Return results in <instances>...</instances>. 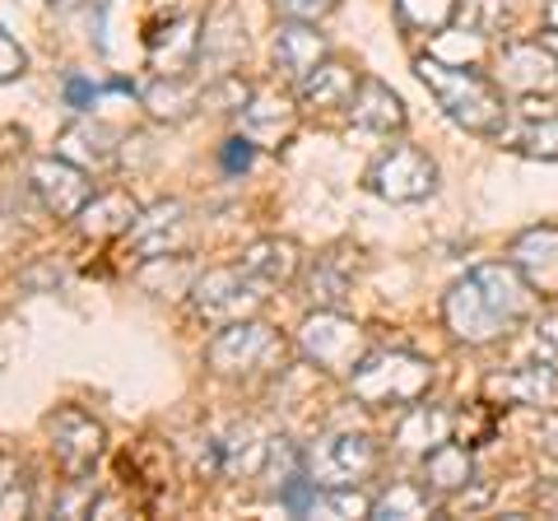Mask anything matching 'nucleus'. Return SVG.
I'll return each instance as SVG.
<instances>
[{"mask_svg":"<svg viewBox=\"0 0 558 521\" xmlns=\"http://www.w3.org/2000/svg\"><path fill=\"white\" fill-rule=\"evenodd\" d=\"M535 307V289L521 280L512 260H484L465 270L442 299V322L461 344L508 340Z\"/></svg>","mask_w":558,"mask_h":521,"instance_id":"f257e3e1","label":"nucleus"},{"mask_svg":"<svg viewBox=\"0 0 558 521\" xmlns=\"http://www.w3.org/2000/svg\"><path fill=\"white\" fill-rule=\"evenodd\" d=\"M414 75L428 84V94L438 98L447 121H457L461 131L480 135V141H494V135L508 131V98H502V84L488 80L484 71L451 65L442 57H418Z\"/></svg>","mask_w":558,"mask_h":521,"instance_id":"f03ea898","label":"nucleus"},{"mask_svg":"<svg viewBox=\"0 0 558 521\" xmlns=\"http://www.w3.org/2000/svg\"><path fill=\"white\" fill-rule=\"evenodd\" d=\"M284 359H289V344L284 336L266 322H229L219 326V336L205 344V363L209 373L223 377V381H260V377H275L284 373Z\"/></svg>","mask_w":558,"mask_h":521,"instance_id":"7ed1b4c3","label":"nucleus"},{"mask_svg":"<svg viewBox=\"0 0 558 521\" xmlns=\"http://www.w3.org/2000/svg\"><path fill=\"white\" fill-rule=\"evenodd\" d=\"M428 387H433V363L410 350H368L359 368L349 373V391L373 410L414 405L428 396Z\"/></svg>","mask_w":558,"mask_h":521,"instance_id":"20e7f679","label":"nucleus"},{"mask_svg":"<svg viewBox=\"0 0 558 521\" xmlns=\"http://www.w3.org/2000/svg\"><path fill=\"white\" fill-rule=\"evenodd\" d=\"M299 350L312 368H322L330 377H349L373 344L363 336V326L354 317H344L340 307H312L307 322L299 326Z\"/></svg>","mask_w":558,"mask_h":521,"instance_id":"39448f33","label":"nucleus"},{"mask_svg":"<svg viewBox=\"0 0 558 521\" xmlns=\"http://www.w3.org/2000/svg\"><path fill=\"white\" fill-rule=\"evenodd\" d=\"M377 465H381V447L368 433H322L303 451V471L322 489H359L363 480L377 475Z\"/></svg>","mask_w":558,"mask_h":521,"instance_id":"423d86ee","label":"nucleus"},{"mask_svg":"<svg viewBox=\"0 0 558 521\" xmlns=\"http://www.w3.org/2000/svg\"><path fill=\"white\" fill-rule=\"evenodd\" d=\"M270 299V289L252 280L247 270L238 266H215L191 280V303H196V312L209 322V326H229V322H247L260 312V303Z\"/></svg>","mask_w":558,"mask_h":521,"instance_id":"0eeeda50","label":"nucleus"},{"mask_svg":"<svg viewBox=\"0 0 558 521\" xmlns=\"http://www.w3.org/2000/svg\"><path fill=\"white\" fill-rule=\"evenodd\" d=\"M47 443L61 471L70 480H84V475H94V465L108 451V428L94 414H84L80 405H61L47 414Z\"/></svg>","mask_w":558,"mask_h":521,"instance_id":"6e6552de","label":"nucleus"},{"mask_svg":"<svg viewBox=\"0 0 558 521\" xmlns=\"http://www.w3.org/2000/svg\"><path fill=\"white\" fill-rule=\"evenodd\" d=\"M368 191L391 205H414V201H428L438 191V163L428 159L418 145H391L381 159L368 168Z\"/></svg>","mask_w":558,"mask_h":521,"instance_id":"1a4fd4ad","label":"nucleus"},{"mask_svg":"<svg viewBox=\"0 0 558 521\" xmlns=\"http://www.w3.org/2000/svg\"><path fill=\"white\" fill-rule=\"evenodd\" d=\"M126 247L140 260H168L191 247V219L182 201H154L126 229Z\"/></svg>","mask_w":558,"mask_h":521,"instance_id":"9d476101","label":"nucleus"},{"mask_svg":"<svg viewBox=\"0 0 558 521\" xmlns=\"http://www.w3.org/2000/svg\"><path fill=\"white\" fill-rule=\"evenodd\" d=\"M28 186L33 196L43 201L47 215L57 219H75L84 205L94 201V182H89V168L61 159V154H47V159H33L28 168Z\"/></svg>","mask_w":558,"mask_h":521,"instance_id":"9b49d317","label":"nucleus"},{"mask_svg":"<svg viewBox=\"0 0 558 521\" xmlns=\"http://www.w3.org/2000/svg\"><path fill=\"white\" fill-rule=\"evenodd\" d=\"M498 84L526 98H549L558 94V51L545 38L508 43L498 51Z\"/></svg>","mask_w":558,"mask_h":521,"instance_id":"f8f14e48","label":"nucleus"},{"mask_svg":"<svg viewBox=\"0 0 558 521\" xmlns=\"http://www.w3.org/2000/svg\"><path fill=\"white\" fill-rule=\"evenodd\" d=\"M512 266L521 270V280L535 289V299H558V229L554 223H535L512 238Z\"/></svg>","mask_w":558,"mask_h":521,"instance_id":"ddd939ff","label":"nucleus"},{"mask_svg":"<svg viewBox=\"0 0 558 521\" xmlns=\"http://www.w3.org/2000/svg\"><path fill=\"white\" fill-rule=\"evenodd\" d=\"M484 391H488V401L545 414V410H558V368H549V363H521V368L494 373Z\"/></svg>","mask_w":558,"mask_h":521,"instance_id":"4468645a","label":"nucleus"},{"mask_svg":"<svg viewBox=\"0 0 558 521\" xmlns=\"http://www.w3.org/2000/svg\"><path fill=\"white\" fill-rule=\"evenodd\" d=\"M242 57H247V28H242V14L233 5H219L215 14L201 20V61L209 71V80L233 75Z\"/></svg>","mask_w":558,"mask_h":521,"instance_id":"2eb2a0df","label":"nucleus"},{"mask_svg":"<svg viewBox=\"0 0 558 521\" xmlns=\"http://www.w3.org/2000/svg\"><path fill=\"white\" fill-rule=\"evenodd\" d=\"M270 51H275V71L299 84L307 71H317L326 61V33L312 20H279Z\"/></svg>","mask_w":558,"mask_h":521,"instance_id":"dca6fc26","label":"nucleus"},{"mask_svg":"<svg viewBox=\"0 0 558 521\" xmlns=\"http://www.w3.org/2000/svg\"><path fill=\"white\" fill-rule=\"evenodd\" d=\"M238 126L247 141L256 145H266V149H279L293 135V126H299V108L284 98V94H252L247 102H242V112H238Z\"/></svg>","mask_w":558,"mask_h":521,"instance_id":"f3484780","label":"nucleus"},{"mask_svg":"<svg viewBox=\"0 0 558 521\" xmlns=\"http://www.w3.org/2000/svg\"><path fill=\"white\" fill-rule=\"evenodd\" d=\"M57 154L70 159V163H80V168H89V172H108L121 149H117V131L112 126L80 117L57 135Z\"/></svg>","mask_w":558,"mask_h":521,"instance_id":"a211bd4d","label":"nucleus"},{"mask_svg":"<svg viewBox=\"0 0 558 521\" xmlns=\"http://www.w3.org/2000/svg\"><path fill=\"white\" fill-rule=\"evenodd\" d=\"M359 71L349 61H336V57H326L317 71H307L299 80V98H303V108L312 112H336V108H349L359 94Z\"/></svg>","mask_w":558,"mask_h":521,"instance_id":"6ab92c4d","label":"nucleus"},{"mask_svg":"<svg viewBox=\"0 0 558 521\" xmlns=\"http://www.w3.org/2000/svg\"><path fill=\"white\" fill-rule=\"evenodd\" d=\"M149 61L159 75H186L191 65L201 61V20H191V14H182V20H172L168 28H159L149 38Z\"/></svg>","mask_w":558,"mask_h":521,"instance_id":"aec40b11","label":"nucleus"},{"mask_svg":"<svg viewBox=\"0 0 558 521\" xmlns=\"http://www.w3.org/2000/svg\"><path fill=\"white\" fill-rule=\"evenodd\" d=\"M238 266L247 270L252 280L266 284V289H279V284H289L293 275H299L303 252H299V242H293V238H260V242H252V247L238 256Z\"/></svg>","mask_w":558,"mask_h":521,"instance_id":"412c9836","label":"nucleus"},{"mask_svg":"<svg viewBox=\"0 0 558 521\" xmlns=\"http://www.w3.org/2000/svg\"><path fill=\"white\" fill-rule=\"evenodd\" d=\"M451 428H457V414L442 410V405H410L405 420L396 424V447L405 451V457H418L424 461L433 447L451 438Z\"/></svg>","mask_w":558,"mask_h":521,"instance_id":"4be33fe9","label":"nucleus"},{"mask_svg":"<svg viewBox=\"0 0 558 521\" xmlns=\"http://www.w3.org/2000/svg\"><path fill=\"white\" fill-rule=\"evenodd\" d=\"M140 102H145V112L154 121H186L205 108V89L186 75H159L154 84L140 89Z\"/></svg>","mask_w":558,"mask_h":521,"instance_id":"5701e85b","label":"nucleus"},{"mask_svg":"<svg viewBox=\"0 0 558 521\" xmlns=\"http://www.w3.org/2000/svg\"><path fill=\"white\" fill-rule=\"evenodd\" d=\"M349 117H354L359 131H377V135H391V131H405V102L391 94V84L381 80H363L354 102H349Z\"/></svg>","mask_w":558,"mask_h":521,"instance_id":"b1692460","label":"nucleus"},{"mask_svg":"<svg viewBox=\"0 0 558 521\" xmlns=\"http://www.w3.org/2000/svg\"><path fill=\"white\" fill-rule=\"evenodd\" d=\"M135 215H140V205H135L131 191H102V196H94L75 215V229L84 238H112V233H126L135 223Z\"/></svg>","mask_w":558,"mask_h":521,"instance_id":"393cba45","label":"nucleus"},{"mask_svg":"<svg viewBox=\"0 0 558 521\" xmlns=\"http://www.w3.org/2000/svg\"><path fill=\"white\" fill-rule=\"evenodd\" d=\"M424 480L433 494H465L470 480H475V457H470V447L461 443H438L424 457Z\"/></svg>","mask_w":558,"mask_h":521,"instance_id":"a878e982","label":"nucleus"},{"mask_svg":"<svg viewBox=\"0 0 558 521\" xmlns=\"http://www.w3.org/2000/svg\"><path fill=\"white\" fill-rule=\"evenodd\" d=\"M303 299L312 307H344L349 299V270L340 256H317V266L307 270L303 280Z\"/></svg>","mask_w":558,"mask_h":521,"instance_id":"bb28decb","label":"nucleus"},{"mask_svg":"<svg viewBox=\"0 0 558 521\" xmlns=\"http://www.w3.org/2000/svg\"><path fill=\"white\" fill-rule=\"evenodd\" d=\"M517 0H465L461 5V24L475 33V38H502L517 24Z\"/></svg>","mask_w":558,"mask_h":521,"instance_id":"cd10ccee","label":"nucleus"},{"mask_svg":"<svg viewBox=\"0 0 558 521\" xmlns=\"http://www.w3.org/2000/svg\"><path fill=\"white\" fill-rule=\"evenodd\" d=\"M373 517H381V521H391V517H400V521L433 517V489L428 484H391V489L373 502Z\"/></svg>","mask_w":558,"mask_h":521,"instance_id":"c85d7f7f","label":"nucleus"},{"mask_svg":"<svg viewBox=\"0 0 558 521\" xmlns=\"http://www.w3.org/2000/svg\"><path fill=\"white\" fill-rule=\"evenodd\" d=\"M461 14V0H396V20L414 33H442Z\"/></svg>","mask_w":558,"mask_h":521,"instance_id":"c756f323","label":"nucleus"},{"mask_svg":"<svg viewBox=\"0 0 558 521\" xmlns=\"http://www.w3.org/2000/svg\"><path fill=\"white\" fill-rule=\"evenodd\" d=\"M28 508H33V494H28L24 465L0 451V521H20L28 517Z\"/></svg>","mask_w":558,"mask_h":521,"instance_id":"7c9ffc66","label":"nucleus"},{"mask_svg":"<svg viewBox=\"0 0 558 521\" xmlns=\"http://www.w3.org/2000/svg\"><path fill=\"white\" fill-rule=\"evenodd\" d=\"M517 154L539 159V163H558V117L545 112L539 121H531V126L517 135Z\"/></svg>","mask_w":558,"mask_h":521,"instance_id":"2f4dec72","label":"nucleus"},{"mask_svg":"<svg viewBox=\"0 0 558 521\" xmlns=\"http://www.w3.org/2000/svg\"><path fill=\"white\" fill-rule=\"evenodd\" d=\"M307 517H373V502L363 498L359 489H322L317 484Z\"/></svg>","mask_w":558,"mask_h":521,"instance_id":"473e14b6","label":"nucleus"},{"mask_svg":"<svg viewBox=\"0 0 558 521\" xmlns=\"http://www.w3.org/2000/svg\"><path fill=\"white\" fill-rule=\"evenodd\" d=\"M247 98H252V84L242 75H219L205 84V108H215V112H242Z\"/></svg>","mask_w":558,"mask_h":521,"instance_id":"72a5a7b5","label":"nucleus"},{"mask_svg":"<svg viewBox=\"0 0 558 521\" xmlns=\"http://www.w3.org/2000/svg\"><path fill=\"white\" fill-rule=\"evenodd\" d=\"M457 428H461V443L465 447H480L498 433V414H494V401H480L470 405L465 414H457Z\"/></svg>","mask_w":558,"mask_h":521,"instance_id":"f704fd0d","label":"nucleus"},{"mask_svg":"<svg viewBox=\"0 0 558 521\" xmlns=\"http://www.w3.org/2000/svg\"><path fill=\"white\" fill-rule=\"evenodd\" d=\"M28 71V57H24V47L10 38V28L0 24V84H10V80H20Z\"/></svg>","mask_w":558,"mask_h":521,"instance_id":"c9c22d12","label":"nucleus"},{"mask_svg":"<svg viewBox=\"0 0 558 521\" xmlns=\"http://www.w3.org/2000/svg\"><path fill=\"white\" fill-rule=\"evenodd\" d=\"M270 5L284 14V20H312V24H317V20H326V14L340 5V0H270Z\"/></svg>","mask_w":558,"mask_h":521,"instance_id":"e433bc0d","label":"nucleus"},{"mask_svg":"<svg viewBox=\"0 0 558 521\" xmlns=\"http://www.w3.org/2000/svg\"><path fill=\"white\" fill-rule=\"evenodd\" d=\"M94 508H98V494L84 489V484L80 489H65L57 502H51V512L57 517H94Z\"/></svg>","mask_w":558,"mask_h":521,"instance_id":"4c0bfd02","label":"nucleus"},{"mask_svg":"<svg viewBox=\"0 0 558 521\" xmlns=\"http://www.w3.org/2000/svg\"><path fill=\"white\" fill-rule=\"evenodd\" d=\"M256 159V141H247V135H233L229 145H223V168L229 172H247Z\"/></svg>","mask_w":558,"mask_h":521,"instance_id":"58836bf2","label":"nucleus"},{"mask_svg":"<svg viewBox=\"0 0 558 521\" xmlns=\"http://www.w3.org/2000/svg\"><path fill=\"white\" fill-rule=\"evenodd\" d=\"M535 447L558 461V410H545V420H539V428H535Z\"/></svg>","mask_w":558,"mask_h":521,"instance_id":"ea45409f","label":"nucleus"},{"mask_svg":"<svg viewBox=\"0 0 558 521\" xmlns=\"http://www.w3.org/2000/svg\"><path fill=\"white\" fill-rule=\"evenodd\" d=\"M94 98H98V89H94V84L89 80H84V75H70L65 80V102H70V108H94Z\"/></svg>","mask_w":558,"mask_h":521,"instance_id":"a19ab883","label":"nucleus"},{"mask_svg":"<svg viewBox=\"0 0 558 521\" xmlns=\"http://www.w3.org/2000/svg\"><path fill=\"white\" fill-rule=\"evenodd\" d=\"M535 340H539V350L558 359V317H545V322H539V326H535Z\"/></svg>","mask_w":558,"mask_h":521,"instance_id":"79ce46f5","label":"nucleus"},{"mask_svg":"<svg viewBox=\"0 0 558 521\" xmlns=\"http://www.w3.org/2000/svg\"><path fill=\"white\" fill-rule=\"evenodd\" d=\"M47 5H51V10H57V14H70V10H80V5H89V0H47Z\"/></svg>","mask_w":558,"mask_h":521,"instance_id":"37998d69","label":"nucleus"},{"mask_svg":"<svg viewBox=\"0 0 558 521\" xmlns=\"http://www.w3.org/2000/svg\"><path fill=\"white\" fill-rule=\"evenodd\" d=\"M545 24L558 33V0H549V10H545Z\"/></svg>","mask_w":558,"mask_h":521,"instance_id":"c03bdc74","label":"nucleus"},{"mask_svg":"<svg viewBox=\"0 0 558 521\" xmlns=\"http://www.w3.org/2000/svg\"><path fill=\"white\" fill-rule=\"evenodd\" d=\"M545 43H549V47H554V51H558V33H554V28H549V33H545Z\"/></svg>","mask_w":558,"mask_h":521,"instance_id":"a18cd8bd","label":"nucleus"}]
</instances>
